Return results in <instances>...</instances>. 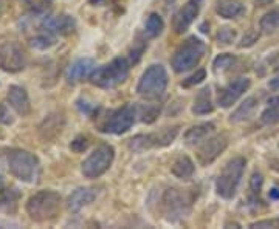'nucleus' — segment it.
I'll list each match as a JSON object with an SVG mask.
<instances>
[{
	"label": "nucleus",
	"instance_id": "1",
	"mask_svg": "<svg viewBox=\"0 0 279 229\" xmlns=\"http://www.w3.org/2000/svg\"><path fill=\"white\" fill-rule=\"evenodd\" d=\"M4 159L8 172L17 180L25 183L37 181L40 174V163L34 153L23 149H11L7 150Z\"/></svg>",
	"mask_w": 279,
	"mask_h": 229
},
{
	"label": "nucleus",
	"instance_id": "2",
	"mask_svg": "<svg viewBox=\"0 0 279 229\" xmlns=\"http://www.w3.org/2000/svg\"><path fill=\"white\" fill-rule=\"evenodd\" d=\"M62 198L56 191L45 189L31 195L25 204L27 214L33 221L45 223L58 217L61 211Z\"/></svg>",
	"mask_w": 279,
	"mask_h": 229
},
{
	"label": "nucleus",
	"instance_id": "3",
	"mask_svg": "<svg viewBox=\"0 0 279 229\" xmlns=\"http://www.w3.org/2000/svg\"><path fill=\"white\" fill-rule=\"evenodd\" d=\"M168 84H169V76L166 68L161 64H152L143 72L142 78H140L136 91L143 99L157 101L165 95Z\"/></svg>",
	"mask_w": 279,
	"mask_h": 229
},
{
	"label": "nucleus",
	"instance_id": "4",
	"mask_svg": "<svg viewBox=\"0 0 279 229\" xmlns=\"http://www.w3.org/2000/svg\"><path fill=\"white\" fill-rule=\"evenodd\" d=\"M130 73V64L126 58H115L103 67H97L90 75V82L100 88H113L123 84Z\"/></svg>",
	"mask_w": 279,
	"mask_h": 229
},
{
	"label": "nucleus",
	"instance_id": "5",
	"mask_svg": "<svg viewBox=\"0 0 279 229\" xmlns=\"http://www.w3.org/2000/svg\"><path fill=\"white\" fill-rule=\"evenodd\" d=\"M205 51H206V45L203 40H200L196 36L188 37L177 48V51L174 53L171 59V65L174 68V72L183 73V72L191 70V68L199 65Z\"/></svg>",
	"mask_w": 279,
	"mask_h": 229
},
{
	"label": "nucleus",
	"instance_id": "6",
	"mask_svg": "<svg viewBox=\"0 0 279 229\" xmlns=\"http://www.w3.org/2000/svg\"><path fill=\"white\" fill-rule=\"evenodd\" d=\"M245 166H247V159L244 156H236L226 163V166L223 167L222 174L216 181V191L222 198L231 200L236 195Z\"/></svg>",
	"mask_w": 279,
	"mask_h": 229
},
{
	"label": "nucleus",
	"instance_id": "7",
	"mask_svg": "<svg viewBox=\"0 0 279 229\" xmlns=\"http://www.w3.org/2000/svg\"><path fill=\"white\" fill-rule=\"evenodd\" d=\"M113 159H115V149L106 143L100 144L84 159L81 170L87 178H100L110 169V166L113 164Z\"/></svg>",
	"mask_w": 279,
	"mask_h": 229
},
{
	"label": "nucleus",
	"instance_id": "8",
	"mask_svg": "<svg viewBox=\"0 0 279 229\" xmlns=\"http://www.w3.org/2000/svg\"><path fill=\"white\" fill-rule=\"evenodd\" d=\"M163 209L169 221H177L184 218L191 211L193 197L177 188H169L163 194Z\"/></svg>",
	"mask_w": 279,
	"mask_h": 229
},
{
	"label": "nucleus",
	"instance_id": "9",
	"mask_svg": "<svg viewBox=\"0 0 279 229\" xmlns=\"http://www.w3.org/2000/svg\"><path fill=\"white\" fill-rule=\"evenodd\" d=\"M27 67V51L16 40L0 43V68L8 73H19Z\"/></svg>",
	"mask_w": 279,
	"mask_h": 229
},
{
	"label": "nucleus",
	"instance_id": "10",
	"mask_svg": "<svg viewBox=\"0 0 279 229\" xmlns=\"http://www.w3.org/2000/svg\"><path fill=\"white\" fill-rule=\"evenodd\" d=\"M135 120H136V108L135 105L127 104L118 110L112 111L110 117L100 127V130L112 135H123L133 126Z\"/></svg>",
	"mask_w": 279,
	"mask_h": 229
},
{
	"label": "nucleus",
	"instance_id": "11",
	"mask_svg": "<svg viewBox=\"0 0 279 229\" xmlns=\"http://www.w3.org/2000/svg\"><path fill=\"white\" fill-rule=\"evenodd\" d=\"M228 147V136L225 133L214 135L213 138L205 140L197 149V161L202 166H209L226 150Z\"/></svg>",
	"mask_w": 279,
	"mask_h": 229
},
{
	"label": "nucleus",
	"instance_id": "12",
	"mask_svg": "<svg viewBox=\"0 0 279 229\" xmlns=\"http://www.w3.org/2000/svg\"><path fill=\"white\" fill-rule=\"evenodd\" d=\"M39 28L43 31H49L55 36H68L75 31L76 22H75L73 16H70V14H61V16L46 14V16L40 17Z\"/></svg>",
	"mask_w": 279,
	"mask_h": 229
},
{
	"label": "nucleus",
	"instance_id": "13",
	"mask_svg": "<svg viewBox=\"0 0 279 229\" xmlns=\"http://www.w3.org/2000/svg\"><path fill=\"white\" fill-rule=\"evenodd\" d=\"M250 85H251V81L248 78H238V79H235V81L229 82L226 87H223L219 91L217 104L222 108H229L232 104H236V101L250 88Z\"/></svg>",
	"mask_w": 279,
	"mask_h": 229
},
{
	"label": "nucleus",
	"instance_id": "14",
	"mask_svg": "<svg viewBox=\"0 0 279 229\" xmlns=\"http://www.w3.org/2000/svg\"><path fill=\"white\" fill-rule=\"evenodd\" d=\"M200 11V0H188L174 16L172 28L175 34H183L186 30L191 27V24L196 20Z\"/></svg>",
	"mask_w": 279,
	"mask_h": 229
},
{
	"label": "nucleus",
	"instance_id": "15",
	"mask_svg": "<svg viewBox=\"0 0 279 229\" xmlns=\"http://www.w3.org/2000/svg\"><path fill=\"white\" fill-rule=\"evenodd\" d=\"M7 99H8V104L10 107L22 115V117H25L31 111V104H30V98H28V93L27 90L20 87V85H10L8 88V93H7Z\"/></svg>",
	"mask_w": 279,
	"mask_h": 229
},
{
	"label": "nucleus",
	"instance_id": "16",
	"mask_svg": "<svg viewBox=\"0 0 279 229\" xmlns=\"http://www.w3.org/2000/svg\"><path fill=\"white\" fill-rule=\"evenodd\" d=\"M97 68L95 61L90 58H82L78 59L76 62H73L70 65L68 72H67V81L70 84H76L84 81L85 78H90V75L93 73V70Z\"/></svg>",
	"mask_w": 279,
	"mask_h": 229
},
{
	"label": "nucleus",
	"instance_id": "17",
	"mask_svg": "<svg viewBox=\"0 0 279 229\" xmlns=\"http://www.w3.org/2000/svg\"><path fill=\"white\" fill-rule=\"evenodd\" d=\"M95 198H97V192L91 188H78L68 195L67 208L72 212H78L84 208V206H88L90 203H93Z\"/></svg>",
	"mask_w": 279,
	"mask_h": 229
},
{
	"label": "nucleus",
	"instance_id": "18",
	"mask_svg": "<svg viewBox=\"0 0 279 229\" xmlns=\"http://www.w3.org/2000/svg\"><path fill=\"white\" fill-rule=\"evenodd\" d=\"M216 129L214 123H200L197 126H193L184 133V143L188 146H197L206 140L209 133H213Z\"/></svg>",
	"mask_w": 279,
	"mask_h": 229
},
{
	"label": "nucleus",
	"instance_id": "19",
	"mask_svg": "<svg viewBox=\"0 0 279 229\" xmlns=\"http://www.w3.org/2000/svg\"><path fill=\"white\" fill-rule=\"evenodd\" d=\"M216 13L223 19H236L245 13V7L239 0H217Z\"/></svg>",
	"mask_w": 279,
	"mask_h": 229
},
{
	"label": "nucleus",
	"instance_id": "20",
	"mask_svg": "<svg viewBox=\"0 0 279 229\" xmlns=\"http://www.w3.org/2000/svg\"><path fill=\"white\" fill-rule=\"evenodd\" d=\"M127 147L132 152H136V153L149 150L152 147H160L158 146L157 132L155 133H148V135H136V136H133V138H130L127 141Z\"/></svg>",
	"mask_w": 279,
	"mask_h": 229
},
{
	"label": "nucleus",
	"instance_id": "21",
	"mask_svg": "<svg viewBox=\"0 0 279 229\" xmlns=\"http://www.w3.org/2000/svg\"><path fill=\"white\" fill-rule=\"evenodd\" d=\"M62 127H64V117L62 115L53 113V115H50V117H46L43 124L40 126V135L45 140L55 138L56 135L61 133Z\"/></svg>",
	"mask_w": 279,
	"mask_h": 229
},
{
	"label": "nucleus",
	"instance_id": "22",
	"mask_svg": "<svg viewBox=\"0 0 279 229\" xmlns=\"http://www.w3.org/2000/svg\"><path fill=\"white\" fill-rule=\"evenodd\" d=\"M213 110H214V104L211 101V90H209V87H205L197 93V98H196L194 105H193V113L194 115H208Z\"/></svg>",
	"mask_w": 279,
	"mask_h": 229
},
{
	"label": "nucleus",
	"instance_id": "23",
	"mask_svg": "<svg viewBox=\"0 0 279 229\" xmlns=\"http://www.w3.org/2000/svg\"><path fill=\"white\" fill-rule=\"evenodd\" d=\"M194 163H193V159L190 156H186V155H181L178 156L172 167H171V172L174 177L180 178V180H188L190 177H193L194 174Z\"/></svg>",
	"mask_w": 279,
	"mask_h": 229
},
{
	"label": "nucleus",
	"instance_id": "24",
	"mask_svg": "<svg viewBox=\"0 0 279 229\" xmlns=\"http://www.w3.org/2000/svg\"><path fill=\"white\" fill-rule=\"evenodd\" d=\"M256 107H258V99H256L254 96L247 98L235 111H232V115L229 117V121H231V123H241V121H245L247 118L251 117V113L254 111Z\"/></svg>",
	"mask_w": 279,
	"mask_h": 229
},
{
	"label": "nucleus",
	"instance_id": "25",
	"mask_svg": "<svg viewBox=\"0 0 279 229\" xmlns=\"http://www.w3.org/2000/svg\"><path fill=\"white\" fill-rule=\"evenodd\" d=\"M30 43H31V47L36 48V50H49L52 48L53 45L56 43V36L49 33V31H43V30H39L37 34H34L31 39H30Z\"/></svg>",
	"mask_w": 279,
	"mask_h": 229
},
{
	"label": "nucleus",
	"instance_id": "26",
	"mask_svg": "<svg viewBox=\"0 0 279 229\" xmlns=\"http://www.w3.org/2000/svg\"><path fill=\"white\" fill-rule=\"evenodd\" d=\"M259 28L262 33L270 34L279 28V10H270L259 20Z\"/></svg>",
	"mask_w": 279,
	"mask_h": 229
},
{
	"label": "nucleus",
	"instance_id": "27",
	"mask_svg": "<svg viewBox=\"0 0 279 229\" xmlns=\"http://www.w3.org/2000/svg\"><path fill=\"white\" fill-rule=\"evenodd\" d=\"M20 194L13 189L7 188L2 181H0V209H10L16 206V201L19 200Z\"/></svg>",
	"mask_w": 279,
	"mask_h": 229
},
{
	"label": "nucleus",
	"instance_id": "28",
	"mask_svg": "<svg viewBox=\"0 0 279 229\" xmlns=\"http://www.w3.org/2000/svg\"><path fill=\"white\" fill-rule=\"evenodd\" d=\"M163 30H165V22H163L161 16L157 13L149 14V17L146 20V34L149 37H157L161 34Z\"/></svg>",
	"mask_w": 279,
	"mask_h": 229
},
{
	"label": "nucleus",
	"instance_id": "29",
	"mask_svg": "<svg viewBox=\"0 0 279 229\" xmlns=\"http://www.w3.org/2000/svg\"><path fill=\"white\" fill-rule=\"evenodd\" d=\"M178 135V126H174V127H166L160 132H157V136H158V146L160 147H165V146H169L174 143V140L177 138Z\"/></svg>",
	"mask_w": 279,
	"mask_h": 229
},
{
	"label": "nucleus",
	"instance_id": "30",
	"mask_svg": "<svg viewBox=\"0 0 279 229\" xmlns=\"http://www.w3.org/2000/svg\"><path fill=\"white\" fill-rule=\"evenodd\" d=\"M235 62H236V56H232L229 53H223L214 59L213 65H214L216 70H228L229 67L235 65Z\"/></svg>",
	"mask_w": 279,
	"mask_h": 229
},
{
	"label": "nucleus",
	"instance_id": "31",
	"mask_svg": "<svg viewBox=\"0 0 279 229\" xmlns=\"http://www.w3.org/2000/svg\"><path fill=\"white\" fill-rule=\"evenodd\" d=\"M259 37H261V33H259L258 30L250 28V30L244 34V37H242V40H241V43H239V48H250V47H253V45L259 40Z\"/></svg>",
	"mask_w": 279,
	"mask_h": 229
},
{
	"label": "nucleus",
	"instance_id": "32",
	"mask_svg": "<svg viewBox=\"0 0 279 229\" xmlns=\"http://www.w3.org/2000/svg\"><path fill=\"white\" fill-rule=\"evenodd\" d=\"M261 121L264 124H274L279 121V105H268L267 110L262 111Z\"/></svg>",
	"mask_w": 279,
	"mask_h": 229
},
{
	"label": "nucleus",
	"instance_id": "33",
	"mask_svg": "<svg viewBox=\"0 0 279 229\" xmlns=\"http://www.w3.org/2000/svg\"><path fill=\"white\" fill-rule=\"evenodd\" d=\"M88 144H90V141H88L87 136L79 135V136H76L72 143H70V149H72L75 153H82V152H85L88 149Z\"/></svg>",
	"mask_w": 279,
	"mask_h": 229
},
{
	"label": "nucleus",
	"instance_id": "34",
	"mask_svg": "<svg viewBox=\"0 0 279 229\" xmlns=\"http://www.w3.org/2000/svg\"><path fill=\"white\" fill-rule=\"evenodd\" d=\"M262 186H264V177L261 172H253L251 174V178H250V191L258 195L261 191H262Z\"/></svg>",
	"mask_w": 279,
	"mask_h": 229
},
{
	"label": "nucleus",
	"instance_id": "35",
	"mask_svg": "<svg viewBox=\"0 0 279 229\" xmlns=\"http://www.w3.org/2000/svg\"><path fill=\"white\" fill-rule=\"evenodd\" d=\"M217 39L223 45H231L232 42H235V39H236V30H232L229 27L220 28V31L217 34Z\"/></svg>",
	"mask_w": 279,
	"mask_h": 229
},
{
	"label": "nucleus",
	"instance_id": "36",
	"mask_svg": "<svg viewBox=\"0 0 279 229\" xmlns=\"http://www.w3.org/2000/svg\"><path fill=\"white\" fill-rule=\"evenodd\" d=\"M205 78H206L205 68H199V70H196V73H193L190 78H186V79L183 81V84H181V85H184V87H193V85L200 84Z\"/></svg>",
	"mask_w": 279,
	"mask_h": 229
},
{
	"label": "nucleus",
	"instance_id": "37",
	"mask_svg": "<svg viewBox=\"0 0 279 229\" xmlns=\"http://www.w3.org/2000/svg\"><path fill=\"white\" fill-rule=\"evenodd\" d=\"M13 117L8 110V107L5 104H0V124L2 126H8V124H13Z\"/></svg>",
	"mask_w": 279,
	"mask_h": 229
},
{
	"label": "nucleus",
	"instance_id": "38",
	"mask_svg": "<svg viewBox=\"0 0 279 229\" xmlns=\"http://www.w3.org/2000/svg\"><path fill=\"white\" fill-rule=\"evenodd\" d=\"M250 227H279V217L277 218H270V220H261L251 223Z\"/></svg>",
	"mask_w": 279,
	"mask_h": 229
},
{
	"label": "nucleus",
	"instance_id": "39",
	"mask_svg": "<svg viewBox=\"0 0 279 229\" xmlns=\"http://www.w3.org/2000/svg\"><path fill=\"white\" fill-rule=\"evenodd\" d=\"M158 113H160V108H154V107H148L145 111H143V121L145 123H152L155 121V118L158 117Z\"/></svg>",
	"mask_w": 279,
	"mask_h": 229
},
{
	"label": "nucleus",
	"instance_id": "40",
	"mask_svg": "<svg viewBox=\"0 0 279 229\" xmlns=\"http://www.w3.org/2000/svg\"><path fill=\"white\" fill-rule=\"evenodd\" d=\"M274 0H254V5L256 7H267V5H270V4H273Z\"/></svg>",
	"mask_w": 279,
	"mask_h": 229
},
{
	"label": "nucleus",
	"instance_id": "41",
	"mask_svg": "<svg viewBox=\"0 0 279 229\" xmlns=\"http://www.w3.org/2000/svg\"><path fill=\"white\" fill-rule=\"evenodd\" d=\"M268 197H270V200H279V189H277V188L270 189Z\"/></svg>",
	"mask_w": 279,
	"mask_h": 229
},
{
	"label": "nucleus",
	"instance_id": "42",
	"mask_svg": "<svg viewBox=\"0 0 279 229\" xmlns=\"http://www.w3.org/2000/svg\"><path fill=\"white\" fill-rule=\"evenodd\" d=\"M270 87H271L273 90H277V88H279V75L270 81Z\"/></svg>",
	"mask_w": 279,
	"mask_h": 229
},
{
	"label": "nucleus",
	"instance_id": "43",
	"mask_svg": "<svg viewBox=\"0 0 279 229\" xmlns=\"http://www.w3.org/2000/svg\"><path fill=\"white\" fill-rule=\"evenodd\" d=\"M267 102H268V105H279V95L271 96Z\"/></svg>",
	"mask_w": 279,
	"mask_h": 229
},
{
	"label": "nucleus",
	"instance_id": "44",
	"mask_svg": "<svg viewBox=\"0 0 279 229\" xmlns=\"http://www.w3.org/2000/svg\"><path fill=\"white\" fill-rule=\"evenodd\" d=\"M103 2H104V0H90L91 5H98V4H103Z\"/></svg>",
	"mask_w": 279,
	"mask_h": 229
},
{
	"label": "nucleus",
	"instance_id": "45",
	"mask_svg": "<svg viewBox=\"0 0 279 229\" xmlns=\"http://www.w3.org/2000/svg\"><path fill=\"white\" fill-rule=\"evenodd\" d=\"M2 13H4V5H2V2H0V17H2Z\"/></svg>",
	"mask_w": 279,
	"mask_h": 229
}]
</instances>
